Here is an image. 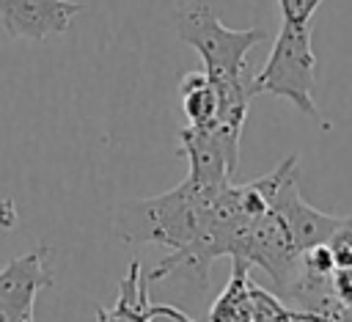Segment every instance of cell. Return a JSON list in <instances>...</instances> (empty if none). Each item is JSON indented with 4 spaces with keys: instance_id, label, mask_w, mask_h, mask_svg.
I'll return each mask as SVG.
<instances>
[{
    "instance_id": "obj_11",
    "label": "cell",
    "mask_w": 352,
    "mask_h": 322,
    "mask_svg": "<svg viewBox=\"0 0 352 322\" xmlns=\"http://www.w3.org/2000/svg\"><path fill=\"white\" fill-rule=\"evenodd\" d=\"M113 314L129 319V322H143V319H154L151 314V300H148V289H146V281H143V272H140V261L132 259L129 261V270L124 275V281L118 283V297L110 308Z\"/></svg>"
},
{
    "instance_id": "obj_10",
    "label": "cell",
    "mask_w": 352,
    "mask_h": 322,
    "mask_svg": "<svg viewBox=\"0 0 352 322\" xmlns=\"http://www.w3.org/2000/svg\"><path fill=\"white\" fill-rule=\"evenodd\" d=\"M179 91H182L184 116L192 127H206V124L217 121L220 99H217V88L206 72H187L179 83Z\"/></svg>"
},
{
    "instance_id": "obj_14",
    "label": "cell",
    "mask_w": 352,
    "mask_h": 322,
    "mask_svg": "<svg viewBox=\"0 0 352 322\" xmlns=\"http://www.w3.org/2000/svg\"><path fill=\"white\" fill-rule=\"evenodd\" d=\"M96 322H129V319H124V316L113 314V311H110V308H104V305H96Z\"/></svg>"
},
{
    "instance_id": "obj_4",
    "label": "cell",
    "mask_w": 352,
    "mask_h": 322,
    "mask_svg": "<svg viewBox=\"0 0 352 322\" xmlns=\"http://www.w3.org/2000/svg\"><path fill=\"white\" fill-rule=\"evenodd\" d=\"M239 138L242 129L223 121H212L206 127L187 124L179 135L182 154L190 162L187 179L204 187H226L239 165Z\"/></svg>"
},
{
    "instance_id": "obj_12",
    "label": "cell",
    "mask_w": 352,
    "mask_h": 322,
    "mask_svg": "<svg viewBox=\"0 0 352 322\" xmlns=\"http://www.w3.org/2000/svg\"><path fill=\"white\" fill-rule=\"evenodd\" d=\"M327 248L333 253L336 267H352V215L341 220V226L327 239Z\"/></svg>"
},
{
    "instance_id": "obj_6",
    "label": "cell",
    "mask_w": 352,
    "mask_h": 322,
    "mask_svg": "<svg viewBox=\"0 0 352 322\" xmlns=\"http://www.w3.org/2000/svg\"><path fill=\"white\" fill-rule=\"evenodd\" d=\"M82 8L77 0H0V22L11 39L44 41L66 33Z\"/></svg>"
},
{
    "instance_id": "obj_16",
    "label": "cell",
    "mask_w": 352,
    "mask_h": 322,
    "mask_svg": "<svg viewBox=\"0 0 352 322\" xmlns=\"http://www.w3.org/2000/svg\"><path fill=\"white\" fill-rule=\"evenodd\" d=\"M327 322H330V319H327Z\"/></svg>"
},
{
    "instance_id": "obj_9",
    "label": "cell",
    "mask_w": 352,
    "mask_h": 322,
    "mask_svg": "<svg viewBox=\"0 0 352 322\" xmlns=\"http://www.w3.org/2000/svg\"><path fill=\"white\" fill-rule=\"evenodd\" d=\"M231 275L209 308V322H253L250 300V264L245 259H231Z\"/></svg>"
},
{
    "instance_id": "obj_5",
    "label": "cell",
    "mask_w": 352,
    "mask_h": 322,
    "mask_svg": "<svg viewBox=\"0 0 352 322\" xmlns=\"http://www.w3.org/2000/svg\"><path fill=\"white\" fill-rule=\"evenodd\" d=\"M236 259H245L250 267H261L278 292H283L300 272V259L302 253L297 250L283 217L275 209H267L264 215L253 217V223L248 226L236 253ZM231 256V259H234Z\"/></svg>"
},
{
    "instance_id": "obj_13",
    "label": "cell",
    "mask_w": 352,
    "mask_h": 322,
    "mask_svg": "<svg viewBox=\"0 0 352 322\" xmlns=\"http://www.w3.org/2000/svg\"><path fill=\"white\" fill-rule=\"evenodd\" d=\"M319 6L322 0H278L283 22H297V25H308Z\"/></svg>"
},
{
    "instance_id": "obj_8",
    "label": "cell",
    "mask_w": 352,
    "mask_h": 322,
    "mask_svg": "<svg viewBox=\"0 0 352 322\" xmlns=\"http://www.w3.org/2000/svg\"><path fill=\"white\" fill-rule=\"evenodd\" d=\"M270 209H275L283 217V223H286V228H289V234H292V239H294V245H297L300 253L308 250V248H314V245L327 242L333 237V231L344 220V217L319 212L316 206H311L308 201H302L300 187H297V171L289 173L280 182L278 193L272 195Z\"/></svg>"
},
{
    "instance_id": "obj_15",
    "label": "cell",
    "mask_w": 352,
    "mask_h": 322,
    "mask_svg": "<svg viewBox=\"0 0 352 322\" xmlns=\"http://www.w3.org/2000/svg\"><path fill=\"white\" fill-rule=\"evenodd\" d=\"M143 322H154V319H143Z\"/></svg>"
},
{
    "instance_id": "obj_1",
    "label": "cell",
    "mask_w": 352,
    "mask_h": 322,
    "mask_svg": "<svg viewBox=\"0 0 352 322\" xmlns=\"http://www.w3.org/2000/svg\"><path fill=\"white\" fill-rule=\"evenodd\" d=\"M220 190L184 179L179 187L162 195L126 201L116 209L113 231L121 242H129V245L154 242V245L179 250L201 234L206 209L220 195Z\"/></svg>"
},
{
    "instance_id": "obj_7",
    "label": "cell",
    "mask_w": 352,
    "mask_h": 322,
    "mask_svg": "<svg viewBox=\"0 0 352 322\" xmlns=\"http://www.w3.org/2000/svg\"><path fill=\"white\" fill-rule=\"evenodd\" d=\"M47 256L50 248L41 245L0 267V314L6 322H33L36 292L52 283Z\"/></svg>"
},
{
    "instance_id": "obj_3",
    "label": "cell",
    "mask_w": 352,
    "mask_h": 322,
    "mask_svg": "<svg viewBox=\"0 0 352 322\" xmlns=\"http://www.w3.org/2000/svg\"><path fill=\"white\" fill-rule=\"evenodd\" d=\"M176 36L201 55L209 80L220 83L245 77V58L258 41H264L267 33L258 28L231 30L217 19L209 6L198 3L182 6L176 11Z\"/></svg>"
},
{
    "instance_id": "obj_2",
    "label": "cell",
    "mask_w": 352,
    "mask_h": 322,
    "mask_svg": "<svg viewBox=\"0 0 352 322\" xmlns=\"http://www.w3.org/2000/svg\"><path fill=\"white\" fill-rule=\"evenodd\" d=\"M314 88H316V55L311 47V25L283 22L267 63L250 80V94L283 96L300 113L319 118Z\"/></svg>"
}]
</instances>
